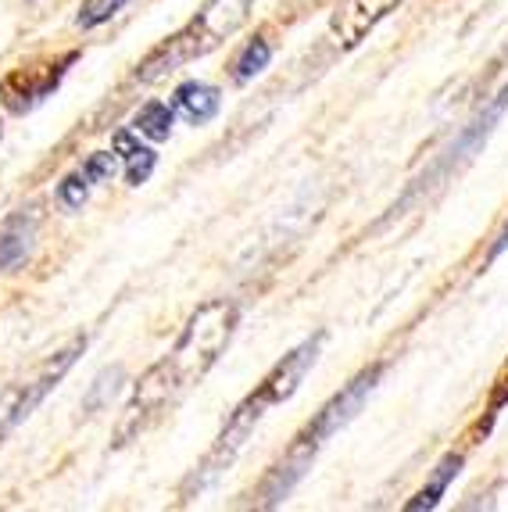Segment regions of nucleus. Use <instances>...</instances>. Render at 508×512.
Masks as SVG:
<instances>
[{"label":"nucleus","mask_w":508,"mask_h":512,"mask_svg":"<svg viewBox=\"0 0 508 512\" xmlns=\"http://www.w3.org/2000/svg\"><path fill=\"white\" fill-rule=\"evenodd\" d=\"M237 319L240 312L229 298L204 301L197 308L194 316L187 319V326H183V333H179L176 348L140 376V384H136L133 398L126 405V416L119 423V444H126L136 430H144L147 419H154L165 405L176 402L179 394L190 391L215 366V359H219L233 330H237Z\"/></svg>","instance_id":"1"},{"label":"nucleus","mask_w":508,"mask_h":512,"mask_svg":"<svg viewBox=\"0 0 508 512\" xmlns=\"http://www.w3.org/2000/svg\"><path fill=\"white\" fill-rule=\"evenodd\" d=\"M319 348H322V333L308 337L305 344H297L290 355H283V359L272 366V373L265 376L262 384L254 387L244 402L237 405V412H233V416H229V423L222 427L219 441H215V448L208 452L204 466L197 470V477H194L197 491H204V487L212 484V480L226 470L229 462L237 459L240 448L247 444V437L254 434V427L262 423V416L272 409V405H283V402H290V398H294L297 387L305 384L308 369H312L315 359H319Z\"/></svg>","instance_id":"2"},{"label":"nucleus","mask_w":508,"mask_h":512,"mask_svg":"<svg viewBox=\"0 0 508 512\" xmlns=\"http://www.w3.org/2000/svg\"><path fill=\"white\" fill-rule=\"evenodd\" d=\"M380 376H383V362L362 369V373H358L355 380L344 387V391L333 394L330 402L315 412V419L308 423L305 430H301V434L294 437V444H290L287 452H283V459L276 462L269 473H265L262 487H258V505H262V509L280 505L283 498L294 491L297 480L312 470V459L319 455L322 444L330 441V437L337 434L340 427H348L351 419L362 412L365 398H369V394H373V387L380 384Z\"/></svg>","instance_id":"3"},{"label":"nucleus","mask_w":508,"mask_h":512,"mask_svg":"<svg viewBox=\"0 0 508 512\" xmlns=\"http://www.w3.org/2000/svg\"><path fill=\"white\" fill-rule=\"evenodd\" d=\"M251 8H254V0H204V8L190 18L187 26L179 29V33H172L165 43H158V47L136 65L133 79H140V83H158V79H165L169 72L183 69V65L204 58V54H212L222 40H229V36L244 26Z\"/></svg>","instance_id":"4"},{"label":"nucleus","mask_w":508,"mask_h":512,"mask_svg":"<svg viewBox=\"0 0 508 512\" xmlns=\"http://www.w3.org/2000/svg\"><path fill=\"white\" fill-rule=\"evenodd\" d=\"M83 351H86V337L79 333V337H72L61 351L47 355L40 366H33L26 376H18L15 384H8L4 391H0V441H4L22 419L33 416L36 405L65 380V373L76 366V359L83 355Z\"/></svg>","instance_id":"5"},{"label":"nucleus","mask_w":508,"mask_h":512,"mask_svg":"<svg viewBox=\"0 0 508 512\" xmlns=\"http://www.w3.org/2000/svg\"><path fill=\"white\" fill-rule=\"evenodd\" d=\"M79 54H65L61 61H47V65H29V69H15L8 72V76L0 79V101L8 104L15 115H22V111L36 108V104L43 101V97L51 94L54 86L61 83V76H65V69L76 61Z\"/></svg>","instance_id":"6"},{"label":"nucleus","mask_w":508,"mask_h":512,"mask_svg":"<svg viewBox=\"0 0 508 512\" xmlns=\"http://www.w3.org/2000/svg\"><path fill=\"white\" fill-rule=\"evenodd\" d=\"M401 4H405V0H340L330 18L333 40L351 51V47H358V43L373 33L390 11L401 8Z\"/></svg>","instance_id":"7"},{"label":"nucleus","mask_w":508,"mask_h":512,"mask_svg":"<svg viewBox=\"0 0 508 512\" xmlns=\"http://www.w3.org/2000/svg\"><path fill=\"white\" fill-rule=\"evenodd\" d=\"M172 108H176L187 122H194V126H204V122H212L215 115H219L222 94L212 83H197V79H190V83L176 86Z\"/></svg>","instance_id":"8"},{"label":"nucleus","mask_w":508,"mask_h":512,"mask_svg":"<svg viewBox=\"0 0 508 512\" xmlns=\"http://www.w3.org/2000/svg\"><path fill=\"white\" fill-rule=\"evenodd\" d=\"M462 462H466V455H462V452H448V455H444L441 466L433 470L430 484L419 487V491H415L412 502H405V509H408V512L437 509V502H441V498H444V491H448V484L458 477V473H462Z\"/></svg>","instance_id":"9"},{"label":"nucleus","mask_w":508,"mask_h":512,"mask_svg":"<svg viewBox=\"0 0 508 512\" xmlns=\"http://www.w3.org/2000/svg\"><path fill=\"white\" fill-rule=\"evenodd\" d=\"M33 251V222L26 215H15L0 226V269H15Z\"/></svg>","instance_id":"10"},{"label":"nucleus","mask_w":508,"mask_h":512,"mask_svg":"<svg viewBox=\"0 0 508 512\" xmlns=\"http://www.w3.org/2000/svg\"><path fill=\"white\" fill-rule=\"evenodd\" d=\"M272 61V47L265 36H254V40H247V47L237 54V61H233V79L237 83H251L254 76H262L265 69H269Z\"/></svg>","instance_id":"11"},{"label":"nucleus","mask_w":508,"mask_h":512,"mask_svg":"<svg viewBox=\"0 0 508 512\" xmlns=\"http://www.w3.org/2000/svg\"><path fill=\"white\" fill-rule=\"evenodd\" d=\"M133 126H136V133H144L147 140H169V133H172V108L165 101H147L144 108L136 111Z\"/></svg>","instance_id":"12"},{"label":"nucleus","mask_w":508,"mask_h":512,"mask_svg":"<svg viewBox=\"0 0 508 512\" xmlns=\"http://www.w3.org/2000/svg\"><path fill=\"white\" fill-rule=\"evenodd\" d=\"M126 4H129V0H83V8H79L76 22L83 29H97V26H104L108 18L119 15Z\"/></svg>","instance_id":"13"},{"label":"nucleus","mask_w":508,"mask_h":512,"mask_svg":"<svg viewBox=\"0 0 508 512\" xmlns=\"http://www.w3.org/2000/svg\"><path fill=\"white\" fill-rule=\"evenodd\" d=\"M154 165H158V151L136 144L133 151L126 154V180H129V187H140V183L151 180Z\"/></svg>","instance_id":"14"},{"label":"nucleus","mask_w":508,"mask_h":512,"mask_svg":"<svg viewBox=\"0 0 508 512\" xmlns=\"http://www.w3.org/2000/svg\"><path fill=\"white\" fill-rule=\"evenodd\" d=\"M90 187L94 183L86 180V172H72V176H65V180L58 183V197H61V205L65 208H83L86 205V197H90Z\"/></svg>","instance_id":"15"},{"label":"nucleus","mask_w":508,"mask_h":512,"mask_svg":"<svg viewBox=\"0 0 508 512\" xmlns=\"http://www.w3.org/2000/svg\"><path fill=\"white\" fill-rule=\"evenodd\" d=\"M83 172H86V180L94 183H108L115 172H119V154L115 151H97V154H90L86 158V165H83Z\"/></svg>","instance_id":"16"},{"label":"nucleus","mask_w":508,"mask_h":512,"mask_svg":"<svg viewBox=\"0 0 508 512\" xmlns=\"http://www.w3.org/2000/svg\"><path fill=\"white\" fill-rule=\"evenodd\" d=\"M119 380H122V369H108V373H101V376H97L94 394H90V398H86V412L101 409V405L108 402L111 394L119 391Z\"/></svg>","instance_id":"17"},{"label":"nucleus","mask_w":508,"mask_h":512,"mask_svg":"<svg viewBox=\"0 0 508 512\" xmlns=\"http://www.w3.org/2000/svg\"><path fill=\"white\" fill-rule=\"evenodd\" d=\"M505 405H508V359H505V366L498 369V376H494L491 398H487V412H491V416H498Z\"/></svg>","instance_id":"18"},{"label":"nucleus","mask_w":508,"mask_h":512,"mask_svg":"<svg viewBox=\"0 0 508 512\" xmlns=\"http://www.w3.org/2000/svg\"><path fill=\"white\" fill-rule=\"evenodd\" d=\"M505 108H508V86H505V90H501V94H498V104H494V108L487 111V122H494V119H498V115H501V111H505Z\"/></svg>","instance_id":"19"},{"label":"nucleus","mask_w":508,"mask_h":512,"mask_svg":"<svg viewBox=\"0 0 508 512\" xmlns=\"http://www.w3.org/2000/svg\"><path fill=\"white\" fill-rule=\"evenodd\" d=\"M501 251H508V222H505V230L498 233V240H494V248H491V258H498Z\"/></svg>","instance_id":"20"}]
</instances>
